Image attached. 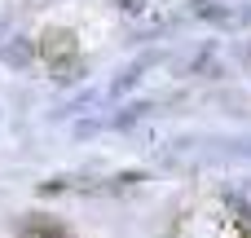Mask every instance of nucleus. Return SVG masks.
I'll use <instances>...</instances> for the list:
<instances>
[{
  "mask_svg": "<svg viewBox=\"0 0 251 238\" xmlns=\"http://www.w3.org/2000/svg\"><path fill=\"white\" fill-rule=\"evenodd\" d=\"M40 49H44L49 62H71V57H75V35H71V31H49Z\"/></svg>",
  "mask_w": 251,
  "mask_h": 238,
  "instance_id": "nucleus-1",
  "label": "nucleus"
}]
</instances>
